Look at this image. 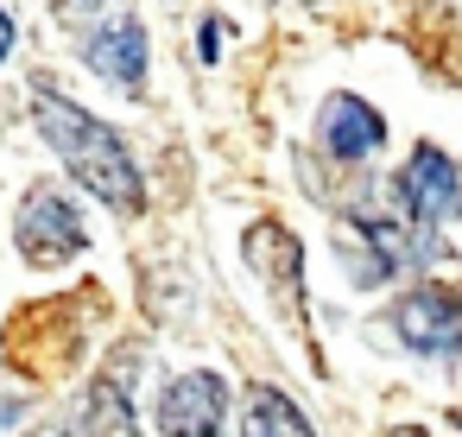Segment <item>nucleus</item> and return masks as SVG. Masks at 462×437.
<instances>
[{
	"mask_svg": "<svg viewBox=\"0 0 462 437\" xmlns=\"http://www.w3.org/2000/svg\"><path fill=\"white\" fill-rule=\"evenodd\" d=\"M32 121H39L45 146L77 172V184H83V191H96L102 203L127 209V216L146 203V178H140V165L127 159L121 134H115V127H102L96 115H83L64 89L39 83V89H32Z\"/></svg>",
	"mask_w": 462,
	"mask_h": 437,
	"instance_id": "nucleus-1",
	"label": "nucleus"
},
{
	"mask_svg": "<svg viewBox=\"0 0 462 437\" xmlns=\"http://www.w3.org/2000/svg\"><path fill=\"white\" fill-rule=\"evenodd\" d=\"M89 292H96V285H77V298L26 304V311L7 323V361L26 355L32 342H45V349L26 361V374H32V380H58V374H70V361L83 355V311H89Z\"/></svg>",
	"mask_w": 462,
	"mask_h": 437,
	"instance_id": "nucleus-2",
	"label": "nucleus"
},
{
	"mask_svg": "<svg viewBox=\"0 0 462 437\" xmlns=\"http://www.w3.org/2000/svg\"><path fill=\"white\" fill-rule=\"evenodd\" d=\"M14 241H20V254H26L32 266H64V260H77V254L89 247L83 216H77V209H70V197H64V191H51V184H39V191L20 203Z\"/></svg>",
	"mask_w": 462,
	"mask_h": 437,
	"instance_id": "nucleus-3",
	"label": "nucleus"
},
{
	"mask_svg": "<svg viewBox=\"0 0 462 437\" xmlns=\"http://www.w3.org/2000/svg\"><path fill=\"white\" fill-rule=\"evenodd\" d=\"M393 197H399L405 222H418V228H443L449 216H462V178L437 146H411L405 172L393 178Z\"/></svg>",
	"mask_w": 462,
	"mask_h": 437,
	"instance_id": "nucleus-4",
	"label": "nucleus"
},
{
	"mask_svg": "<svg viewBox=\"0 0 462 437\" xmlns=\"http://www.w3.org/2000/svg\"><path fill=\"white\" fill-rule=\"evenodd\" d=\"M393 330L418 355H456L462 349V292L449 285H418L393 304Z\"/></svg>",
	"mask_w": 462,
	"mask_h": 437,
	"instance_id": "nucleus-5",
	"label": "nucleus"
},
{
	"mask_svg": "<svg viewBox=\"0 0 462 437\" xmlns=\"http://www.w3.org/2000/svg\"><path fill=\"white\" fill-rule=\"evenodd\" d=\"M222 412H228L222 374H184L159 399V431L165 437H216L222 431Z\"/></svg>",
	"mask_w": 462,
	"mask_h": 437,
	"instance_id": "nucleus-6",
	"label": "nucleus"
},
{
	"mask_svg": "<svg viewBox=\"0 0 462 437\" xmlns=\"http://www.w3.org/2000/svg\"><path fill=\"white\" fill-rule=\"evenodd\" d=\"M317 140L329 146V159L355 165V159H374V153H380L386 121H380L361 96H329V102H323V121H317Z\"/></svg>",
	"mask_w": 462,
	"mask_h": 437,
	"instance_id": "nucleus-7",
	"label": "nucleus"
},
{
	"mask_svg": "<svg viewBox=\"0 0 462 437\" xmlns=\"http://www.w3.org/2000/svg\"><path fill=\"white\" fill-rule=\"evenodd\" d=\"M247 260H254V273L273 285V298L298 317V292H304V247H298L279 222H254V228H247Z\"/></svg>",
	"mask_w": 462,
	"mask_h": 437,
	"instance_id": "nucleus-8",
	"label": "nucleus"
},
{
	"mask_svg": "<svg viewBox=\"0 0 462 437\" xmlns=\"http://www.w3.org/2000/svg\"><path fill=\"white\" fill-rule=\"evenodd\" d=\"M83 58H89V70H102L127 96H140V83H146V33H140V20H115V26L89 33Z\"/></svg>",
	"mask_w": 462,
	"mask_h": 437,
	"instance_id": "nucleus-9",
	"label": "nucleus"
},
{
	"mask_svg": "<svg viewBox=\"0 0 462 437\" xmlns=\"http://www.w3.org/2000/svg\"><path fill=\"white\" fill-rule=\"evenodd\" d=\"M70 437H140L127 393H121L115 380L89 386V399H83V405H77V418H70Z\"/></svg>",
	"mask_w": 462,
	"mask_h": 437,
	"instance_id": "nucleus-10",
	"label": "nucleus"
},
{
	"mask_svg": "<svg viewBox=\"0 0 462 437\" xmlns=\"http://www.w3.org/2000/svg\"><path fill=\"white\" fill-rule=\"evenodd\" d=\"M241 437H317V431L304 424V412L279 386H254L247 412H241Z\"/></svg>",
	"mask_w": 462,
	"mask_h": 437,
	"instance_id": "nucleus-11",
	"label": "nucleus"
},
{
	"mask_svg": "<svg viewBox=\"0 0 462 437\" xmlns=\"http://www.w3.org/2000/svg\"><path fill=\"white\" fill-rule=\"evenodd\" d=\"M222 33H228V26H222V20H209V26H203V33H197V51H203V64H209V58H216V51H222V45H216V39H222Z\"/></svg>",
	"mask_w": 462,
	"mask_h": 437,
	"instance_id": "nucleus-12",
	"label": "nucleus"
},
{
	"mask_svg": "<svg viewBox=\"0 0 462 437\" xmlns=\"http://www.w3.org/2000/svg\"><path fill=\"white\" fill-rule=\"evenodd\" d=\"M26 418V399H0V431H14Z\"/></svg>",
	"mask_w": 462,
	"mask_h": 437,
	"instance_id": "nucleus-13",
	"label": "nucleus"
},
{
	"mask_svg": "<svg viewBox=\"0 0 462 437\" xmlns=\"http://www.w3.org/2000/svg\"><path fill=\"white\" fill-rule=\"evenodd\" d=\"M51 7H58V14H64V20H83V14H89V7H102V0H51Z\"/></svg>",
	"mask_w": 462,
	"mask_h": 437,
	"instance_id": "nucleus-14",
	"label": "nucleus"
},
{
	"mask_svg": "<svg viewBox=\"0 0 462 437\" xmlns=\"http://www.w3.org/2000/svg\"><path fill=\"white\" fill-rule=\"evenodd\" d=\"M7 51H14V20L0 14V58H7Z\"/></svg>",
	"mask_w": 462,
	"mask_h": 437,
	"instance_id": "nucleus-15",
	"label": "nucleus"
},
{
	"mask_svg": "<svg viewBox=\"0 0 462 437\" xmlns=\"http://www.w3.org/2000/svg\"><path fill=\"white\" fill-rule=\"evenodd\" d=\"M393 437H424V431H393Z\"/></svg>",
	"mask_w": 462,
	"mask_h": 437,
	"instance_id": "nucleus-16",
	"label": "nucleus"
}]
</instances>
